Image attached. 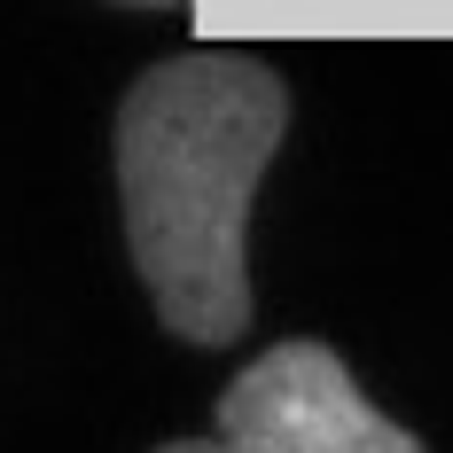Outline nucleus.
<instances>
[{"label":"nucleus","instance_id":"nucleus-1","mask_svg":"<svg viewBox=\"0 0 453 453\" xmlns=\"http://www.w3.org/2000/svg\"><path fill=\"white\" fill-rule=\"evenodd\" d=\"M289 134L281 71L242 47L149 63L118 102V211L157 320L188 344L250 328V196Z\"/></svg>","mask_w":453,"mask_h":453},{"label":"nucleus","instance_id":"nucleus-2","mask_svg":"<svg viewBox=\"0 0 453 453\" xmlns=\"http://www.w3.org/2000/svg\"><path fill=\"white\" fill-rule=\"evenodd\" d=\"M219 438L234 453H430L352 383L344 352L289 336L219 391Z\"/></svg>","mask_w":453,"mask_h":453},{"label":"nucleus","instance_id":"nucleus-3","mask_svg":"<svg viewBox=\"0 0 453 453\" xmlns=\"http://www.w3.org/2000/svg\"><path fill=\"white\" fill-rule=\"evenodd\" d=\"M157 453H234L226 438H180V446H157Z\"/></svg>","mask_w":453,"mask_h":453},{"label":"nucleus","instance_id":"nucleus-4","mask_svg":"<svg viewBox=\"0 0 453 453\" xmlns=\"http://www.w3.org/2000/svg\"><path fill=\"white\" fill-rule=\"evenodd\" d=\"M126 8H180V0H126Z\"/></svg>","mask_w":453,"mask_h":453}]
</instances>
